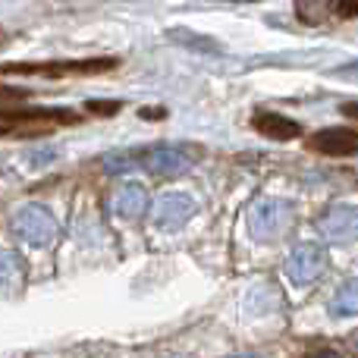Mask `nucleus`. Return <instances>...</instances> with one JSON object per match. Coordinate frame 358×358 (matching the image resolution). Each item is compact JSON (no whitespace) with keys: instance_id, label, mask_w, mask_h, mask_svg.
<instances>
[{"instance_id":"aec40b11","label":"nucleus","mask_w":358,"mask_h":358,"mask_svg":"<svg viewBox=\"0 0 358 358\" xmlns=\"http://www.w3.org/2000/svg\"><path fill=\"white\" fill-rule=\"evenodd\" d=\"M343 113H346V117H355V120H358V101H349V104H343Z\"/></svg>"},{"instance_id":"6e6552de","label":"nucleus","mask_w":358,"mask_h":358,"mask_svg":"<svg viewBox=\"0 0 358 358\" xmlns=\"http://www.w3.org/2000/svg\"><path fill=\"white\" fill-rule=\"evenodd\" d=\"M311 151H321L330 157H352L358 155V129L352 126H327V129H317L308 142Z\"/></svg>"},{"instance_id":"39448f33","label":"nucleus","mask_w":358,"mask_h":358,"mask_svg":"<svg viewBox=\"0 0 358 358\" xmlns=\"http://www.w3.org/2000/svg\"><path fill=\"white\" fill-rule=\"evenodd\" d=\"M324 267H327L324 245H317V242H299L289 252V258H286V277H289L292 286H308L321 277Z\"/></svg>"},{"instance_id":"a211bd4d","label":"nucleus","mask_w":358,"mask_h":358,"mask_svg":"<svg viewBox=\"0 0 358 358\" xmlns=\"http://www.w3.org/2000/svg\"><path fill=\"white\" fill-rule=\"evenodd\" d=\"M29 92H19V88H0V101H22Z\"/></svg>"},{"instance_id":"f257e3e1","label":"nucleus","mask_w":358,"mask_h":358,"mask_svg":"<svg viewBox=\"0 0 358 358\" xmlns=\"http://www.w3.org/2000/svg\"><path fill=\"white\" fill-rule=\"evenodd\" d=\"M136 151V170H148L157 176H182L201 161L204 151L189 142L173 145H148V148H132Z\"/></svg>"},{"instance_id":"9b49d317","label":"nucleus","mask_w":358,"mask_h":358,"mask_svg":"<svg viewBox=\"0 0 358 358\" xmlns=\"http://www.w3.org/2000/svg\"><path fill=\"white\" fill-rule=\"evenodd\" d=\"M330 317H355L358 315V277L346 280L330 299Z\"/></svg>"},{"instance_id":"f8f14e48","label":"nucleus","mask_w":358,"mask_h":358,"mask_svg":"<svg viewBox=\"0 0 358 358\" xmlns=\"http://www.w3.org/2000/svg\"><path fill=\"white\" fill-rule=\"evenodd\" d=\"M167 38H173L176 44H182V48L201 50V54H220V50H223L220 44L214 41V38H204V35H198V31H189V29H170Z\"/></svg>"},{"instance_id":"4468645a","label":"nucleus","mask_w":358,"mask_h":358,"mask_svg":"<svg viewBox=\"0 0 358 358\" xmlns=\"http://www.w3.org/2000/svg\"><path fill=\"white\" fill-rule=\"evenodd\" d=\"M120 107H123L120 101H88L85 110L94 113V117H117Z\"/></svg>"},{"instance_id":"7ed1b4c3","label":"nucleus","mask_w":358,"mask_h":358,"mask_svg":"<svg viewBox=\"0 0 358 358\" xmlns=\"http://www.w3.org/2000/svg\"><path fill=\"white\" fill-rule=\"evenodd\" d=\"M120 66L110 57L98 60H50V63H3L0 73L6 76H41V79H69V76H101Z\"/></svg>"},{"instance_id":"2eb2a0df","label":"nucleus","mask_w":358,"mask_h":358,"mask_svg":"<svg viewBox=\"0 0 358 358\" xmlns=\"http://www.w3.org/2000/svg\"><path fill=\"white\" fill-rule=\"evenodd\" d=\"M336 79H346V82H358V60L355 63H346L343 69H334Z\"/></svg>"},{"instance_id":"4be33fe9","label":"nucleus","mask_w":358,"mask_h":358,"mask_svg":"<svg viewBox=\"0 0 358 358\" xmlns=\"http://www.w3.org/2000/svg\"><path fill=\"white\" fill-rule=\"evenodd\" d=\"M352 349H355V352H358V330H355V334H352Z\"/></svg>"},{"instance_id":"f3484780","label":"nucleus","mask_w":358,"mask_h":358,"mask_svg":"<svg viewBox=\"0 0 358 358\" xmlns=\"http://www.w3.org/2000/svg\"><path fill=\"white\" fill-rule=\"evenodd\" d=\"M138 117H145V120H164V117H167V110H164V107H142V110H138Z\"/></svg>"},{"instance_id":"dca6fc26","label":"nucleus","mask_w":358,"mask_h":358,"mask_svg":"<svg viewBox=\"0 0 358 358\" xmlns=\"http://www.w3.org/2000/svg\"><path fill=\"white\" fill-rule=\"evenodd\" d=\"M336 10L343 16H358V0H336Z\"/></svg>"},{"instance_id":"ddd939ff","label":"nucleus","mask_w":358,"mask_h":358,"mask_svg":"<svg viewBox=\"0 0 358 358\" xmlns=\"http://www.w3.org/2000/svg\"><path fill=\"white\" fill-rule=\"evenodd\" d=\"M25 273V264L16 252H6L0 248V286H16Z\"/></svg>"},{"instance_id":"20e7f679","label":"nucleus","mask_w":358,"mask_h":358,"mask_svg":"<svg viewBox=\"0 0 358 358\" xmlns=\"http://www.w3.org/2000/svg\"><path fill=\"white\" fill-rule=\"evenodd\" d=\"M10 227H13V233H16V239L25 242V245H31V248L54 245L57 233H60L57 217L50 214L44 204H22V208L13 214Z\"/></svg>"},{"instance_id":"1a4fd4ad","label":"nucleus","mask_w":358,"mask_h":358,"mask_svg":"<svg viewBox=\"0 0 358 358\" xmlns=\"http://www.w3.org/2000/svg\"><path fill=\"white\" fill-rule=\"evenodd\" d=\"M148 208H151V198L142 182H126L117 192V198H113V210L123 220H138V217L148 214Z\"/></svg>"},{"instance_id":"0eeeda50","label":"nucleus","mask_w":358,"mask_h":358,"mask_svg":"<svg viewBox=\"0 0 358 358\" xmlns=\"http://www.w3.org/2000/svg\"><path fill=\"white\" fill-rule=\"evenodd\" d=\"M317 233L336 245L358 242V208L355 204H330L317 220Z\"/></svg>"},{"instance_id":"412c9836","label":"nucleus","mask_w":358,"mask_h":358,"mask_svg":"<svg viewBox=\"0 0 358 358\" xmlns=\"http://www.w3.org/2000/svg\"><path fill=\"white\" fill-rule=\"evenodd\" d=\"M54 157V151H38V155H31V161L35 164H44V161H50Z\"/></svg>"},{"instance_id":"f03ea898","label":"nucleus","mask_w":358,"mask_h":358,"mask_svg":"<svg viewBox=\"0 0 358 358\" xmlns=\"http://www.w3.org/2000/svg\"><path fill=\"white\" fill-rule=\"evenodd\" d=\"M296 210L286 198H261L248 210V233L255 242H277L289 233Z\"/></svg>"},{"instance_id":"9d476101","label":"nucleus","mask_w":358,"mask_h":358,"mask_svg":"<svg viewBox=\"0 0 358 358\" xmlns=\"http://www.w3.org/2000/svg\"><path fill=\"white\" fill-rule=\"evenodd\" d=\"M252 123H255V129H258L261 136L273 138V142H289V138L302 136V126H299L296 120L283 117V113H273V110H258Z\"/></svg>"},{"instance_id":"423d86ee","label":"nucleus","mask_w":358,"mask_h":358,"mask_svg":"<svg viewBox=\"0 0 358 358\" xmlns=\"http://www.w3.org/2000/svg\"><path fill=\"white\" fill-rule=\"evenodd\" d=\"M198 204L185 192H164L155 204H151V220L157 229H179L195 217Z\"/></svg>"},{"instance_id":"6ab92c4d","label":"nucleus","mask_w":358,"mask_h":358,"mask_svg":"<svg viewBox=\"0 0 358 358\" xmlns=\"http://www.w3.org/2000/svg\"><path fill=\"white\" fill-rule=\"evenodd\" d=\"M305 358H343V355L336 352V349H324V346H321V349H311V352L305 355Z\"/></svg>"},{"instance_id":"5701e85b","label":"nucleus","mask_w":358,"mask_h":358,"mask_svg":"<svg viewBox=\"0 0 358 358\" xmlns=\"http://www.w3.org/2000/svg\"><path fill=\"white\" fill-rule=\"evenodd\" d=\"M229 358H255V355H248V352H242V355H229Z\"/></svg>"}]
</instances>
